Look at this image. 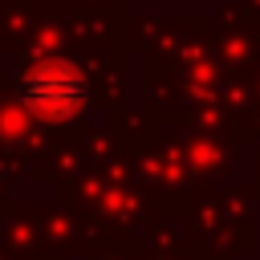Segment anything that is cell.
<instances>
[{
  "mask_svg": "<svg viewBox=\"0 0 260 260\" xmlns=\"http://www.w3.org/2000/svg\"><path fill=\"white\" fill-rule=\"evenodd\" d=\"M32 93H37V102H49V106H73L77 98H81V85H77V77L69 73V69H45V73H37L32 77V85H28Z\"/></svg>",
  "mask_w": 260,
  "mask_h": 260,
  "instance_id": "6da1fadb",
  "label": "cell"
}]
</instances>
